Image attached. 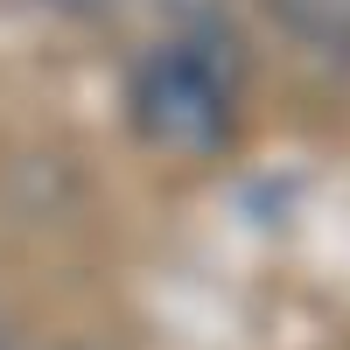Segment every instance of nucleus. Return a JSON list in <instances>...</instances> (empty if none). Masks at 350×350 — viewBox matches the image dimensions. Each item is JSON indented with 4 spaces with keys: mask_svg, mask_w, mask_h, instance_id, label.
I'll list each match as a JSON object with an SVG mask.
<instances>
[{
    "mask_svg": "<svg viewBox=\"0 0 350 350\" xmlns=\"http://www.w3.org/2000/svg\"><path fill=\"white\" fill-rule=\"evenodd\" d=\"M126 105H133V133L161 154H183V161L224 154L231 126H239V84L211 56V42H196V36L140 56Z\"/></svg>",
    "mask_w": 350,
    "mask_h": 350,
    "instance_id": "1",
    "label": "nucleus"
},
{
    "mask_svg": "<svg viewBox=\"0 0 350 350\" xmlns=\"http://www.w3.org/2000/svg\"><path fill=\"white\" fill-rule=\"evenodd\" d=\"M267 14L308 49L350 56V0H267Z\"/></svg>",
    "mask_w": 350,
    "mask_h": 350,
    "instance_id": "2",
    "label": "nucleus"
},
{
    "mask_svg": "<svg viewBox=\"0 0 350 350\" xmlns=\"http://www.w3.org/2000/svg\"><path fill=\"white\" fill-rule=\"evenodd\" d=\"M49 8H64V14H105L112 0H49Z\"/></svg>",
    "mask_w": 350,
    "mask_h": 350,
    "instance_id": "3",
    "label": "nucleus"
},
{
    "mask_svg": "<svg viewBox=\"0 0 350 350\" xmlns=\"http://www.w3.org/2000/svg\"><path fill=\"white\" fill-rule=\"evenodd\" d=\"M0 350H8V329H0Z\"/></svg>",
    "mask_w": 350,
    "mask_h": 350,
    "instance_id": "4",
    "label": "nucleus"
}]
</instances>
